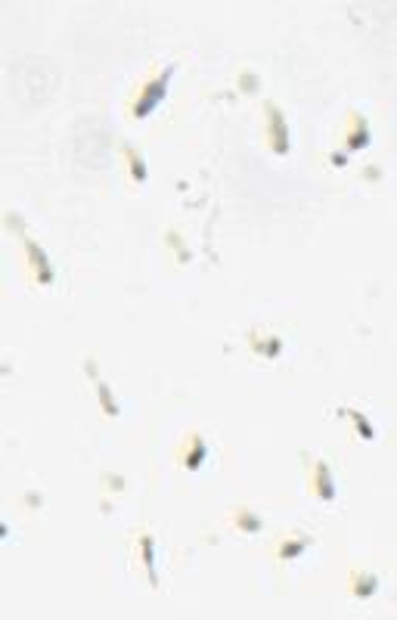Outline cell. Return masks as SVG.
<instances>
[{
  "instance_id": "obj_7",
  "label": "cell",
  "mask_w": 397,
  "mask_h": 620,
  "mask_svg": "<svg viewBox=\"0 0 397 620\" xmlns=\"http://www.w3.org/2000/svg\"><path fill=\"white\" fill-rule=\"evenodd\" d=\"M348 590H351L357 602H369L379 592V577L369 574V571H354L351 580H348Z\"/></svg>"
},
{
  "instance_id": "obj_8",
  "label": "cell",
  "mask_w": 397,
  "mask_h": 620,
  "mask_svg": "<svg viewBox=\"0 0 397 620\" xmlns=\"http://www.w3.org/2000/svg\"><path fill=\"white\" fill-rule=\"evenodd\" d=\"M137 555H140V564H143V574L149 580V586L159 583V574H155V543L149 533H140L137 537Z\"/></svg>"
},
{
  "instance_id": "obj_5",
  "label": "cell",
  "mask_w": 397,
  "mask_h": 620,
  "mask_svg": "<svg viewBox=\"0 0 397 620\" xmlns=\"http://www.w3.org/2000/svg\"><path fill=\"white\" fill-rule=\"evenodd\" d=\"M310 493H314L317 499H323V502H332L338 497V490H336V481H332V468H329V462H314V468H310Z\"/></svg>"
},
{
  "instance_id": "obj_4",
  "label": "cell",
  "mask_w": 397,
  "mask_h": 620,
  "mask_svg": "<svg viewBox=\"0 0 397 620\" xmlns=\"http://www.w3.org/2000/svg\"><path fill=\"white\" fill-rule=\"evenodd\" d=\"M177 459H181V466L186 468V472H199L202 466H205V459H208V444H205V437L202 434H186L183 437V444H181V450H177Z\"/></svg>"
},
{
  "instance_id": "obj_14",
  "label": "cell",
  "mask_w": 397,
  "mask_h": 620,
  "mask_svg": "<svg viewBox=\"0 0 397 620\" xmlns=\"http://www.w3.org/2000/svg\"><path fill=\"white\" fill-rule=\"evenodd\" d=\"M97 394L103 397V410H106L109 415H118V403L112 400V394H109V388H106L103 382H97Z\"/></svg>"
},
{
  "instance_id": "obj_6",
  "label": "cell",
  "mask_w": 397,
  "mask_h": 620,
  "mask_svg": "<svg viewBox=\"0 0 397 620\" xmlns=\"http://www.w3.org/2000/svg\"><path fill=\"white\" fill-rule=\"evenodd\" d=\"M372 143V130H369V121L363 118L360 112H351L348 115V130H345V149L348 152H360Z\"/></svg>"
},
{
  "instance_id": "obj_9",
  "label": "cell",
  "mask_w": 397,
  "mask_h": 620,
  "mask_svg": "<svg viewBox=\"0 0 397 620\" xmlns=\"http://www.w3.org/2000/svg\"><path fill=\"white\" fill-rule=\"evenodd\" d=\"M307 546H310V537H286V540H279V546H276V559L279 561L301 559Z\"/></svg>"
},
{
  "instance_id": "obj_13",
  "label": "cell",
  "mask_w": 397,
  "mask_h": 620,
  "mask_svg": "<svg viewBox=\"0 0 397 620\" xmlns=\"http://www.w3.org/2000/svg\"><path fill=\"white\" fill-rule=\"evenodd\" d=\"M233 521H236V528H239V530H248V533H258V530L264 528L261 518H258V515H252V512H245V509H236Z\"/></svg>"
},
{
  "instance_id": "obj_12",
  "label": "cell",
  "mask_w": 397,
  "mask_h": 620,
  "mask_svg": "<svg viewBox=\"0 0 397 620\" xmlns=\"http://www.w3.org/2000/svg\"><path fill=\"white\" fill-rule=\"evenodd\" d=\"M341 415L354 422V431H357V437H360V441H372V437H376V428H372V422H369L360 410H354V406H345V410H341Z\"/></svg>"
},
{
  "instance_id": "obj_10",
  "label": "cell",
  "mask_w": 397,
  "mask_h": 620,
  "mask_svg": "<svg viewBox=\"0 0 397 620\" xmlns=\"http://www.w3.org/2000/svg\"><path fill=\"white\" fill-rule=\"evenodd\" d=\"M248 344H252V351L258 357H264V360H274V357H279L283 354V339H279V335H267V339H258V332L252 335V339H248Z\"/></svg>"
},
{
  "instance_id": "obj_11",
  "label": "cell",
  "mask_w": 397,
  "mask_h": 620,
  "mask_svg": "<svg viewBox=\"0 0 397 620\" xmlns=\"http://www.w3.org/2000/svg\"><path fill=\"white\" fill-rule=\"evenodd\" d=\"M121 155H124V162H128V168H130V180H134L137 186H140V183H146V177H149V168H146L143 155H140L134 146H124V149H121Z\"/></svg>"
},
{
  "instance_id": "obj_1",
  "label": "cell",
  "mask_w": 397,
  "mask_h": 620,
  "mask_svg": "<svg viewBox=\"0 0 397 620\" xmlns=\"http://www.w3.org/2000/svg\"><path fill=\"white\" fill-rule=\"evenodd\" d=\"M174 72H177V66H165L155 78L140 84V90L134 93V99H130V118H137V121L146 118V115H152L155 109L165 103L168 84H171V78H174Z\"/></svg>"
},
{
  "instance_id": "obj_3",
  "label": "cell",
  "mask_w": 397,
  "mask_h": 620,
  "mask_svg": "<svg viewBox=\"0 0 397 620\" xmlns=\"http://www.w3.org/2000/svg\"><path fill=\"white\" fill-rule=\"evenodd\" d=\"M22 245H25V257H28V270H31V279L37 286H53V267H50V257L47 251L37 245L35 239L22 236Z\"/></svg>"
},
{
  "instance_id": "obj_2",
  "label": "cell",
  "mask_w": 397,
  "mask_h": 620,
  "mask_svg": "<svg viewBox=\"0 0 397 620\" xmlns=\"http://www.w3.org/2000/svg\"><path fill=\"white\" fill-rule=\"evenodd\" d=\"M264 121H267V146L274 149V155H286L292 149V140L283 109L276 103H264Z\"/></svg>"
}]
</instances>
